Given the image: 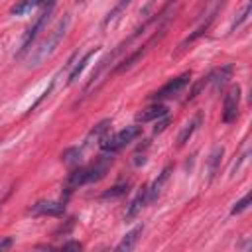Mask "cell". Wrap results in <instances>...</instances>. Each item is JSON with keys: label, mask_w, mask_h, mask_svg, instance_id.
I'll list each match as a JSON object with an SVG mask.
<instances>
[{"label": "cell", "mask_w": 252, "mask_h": 252, "mask_svg": "<svg viewBox=\"0 0 252 252\" xmlns=\"http://www.w3.org/2000/svg\"><path fill=\"white\" fill-rule=\"evenodd\" d=\"M201 122H203V114L201 112H197L185 126H183V130L179 132V136H177V146H185L187 142H189V138L195 134V130L201 126Z\"/></svg>", "instance_id": "11"}, {"label": "cell", "mask_w": 252, "mask_h": 252, "mask_svg": "<svg viewBox=\"0 0 252 252\" xmlns=\"http://www.w3.org/2000/svg\"><path fill=\"white\" fill-rule=\"evenodd\" d=\"M161 116H167V106L158 102V104H152V106L144 108V110L136 116V120H138V122H152V120H158V118H161Z\"/></svg>", "instance_id": "12"}, {"label": "cell", "mask_w": 252, "mask_h": 252, "mask_svg": "<svg viewBox=\"0 0 252 252\" xmlns=\"http://www.w3.org/2000/svg\"><path fill=\"white\" fill-rule=\"evenodd\" d=\"M128 4H130V0H122V2H120V4H118V6L114 8V10H110V12H108V16L104 18V22H102V26L106 28V26H110V24H112L114 20H118V18H120V14L124 12V8H126Z\"/></svg>", "instance_id": "18"}, {"label": "cell", "mask_w": 252, "mask_h": 252, "mask_svg": "<svg viewBox=\"0 0 252 252\" xmlns=\"http://www.w3.org/2000/svg\"><path fill=\"white\" fill-rule=\"evenodd\" d=\"M207 83H211V75H207V77H203V79H199L195 85H193V89L189 91V94H187V98H185V102H189V100H193L199 93H201V89L207 85Z\"/></svg>", "instance_id": "20"}, {"label": "cell", "mask_w": 252, "mask_h": 252, "mask_svg": "<svg viewBox=\"0 0 252 252\" xmlns=\"http://www.w3.org/2000/svg\"><path fill=\"white\" fill-rule=\"evenodd\" d=\"M169 175H171V165H165V167L161 169V173L154 179V183L148 187V203H154V201L161 195V191H163V187H165Z\"/></svg>", "instance_id": "8"}, {"label": "cell", "mask_w": 252, "mask_h": 252, "mask_svg": "<svg viewBox=\"0 0 252 252\" xmlns=\"http://www.w3.org/2000/svg\"><path fill=\"white\" fill-rule=\"evenodd\" d=\"M140 136V126H126L124 130H120V132H116L114 136H104L98 144H100V148L104 150V152H118L120 148H124V146H128L134 138H138Z\"/></svg>", "instance_id": "3"}, {"label": "cell", "mask_w": 252, "mask_h": 252, "mask_svg": "<svg viewBox=\"0 0 252 252\" xmlns=\"http://www.w3.org/2000/svg\"><path fill=\"white\" fill-rule=\"evenodd\" d=\"M248 205H250V193H246L240 201H236V203H234V207L230 209V213H232V215H238V213L246 211V209H248Z\"/></svg>", "instance_id": "23"}, {"label": "cell", "mask_w": 252, "mask_h": 252, "mask_svg": "<svg viewBox=\"0 0 252 252\" xmlns=\"http://www.w3.org/2000/svg\"><path fill=\"white\" fill-rule=\"evenodd\" d=\"M224 154V148L222 146H215L209 159H207V181H213L215 175L219 173V165H220V158Z\"/></svg>", "instance_id": "13"}, {"label": "cell", "mask_w": 252, "mask_h": 252, "mask_svg": "<svg viewBox=\"0 0 252 252\" xmlns=\"http://www.w3.org/2000/svg\"><path fill=\"white\" fill-rule=\"evenodd\" d=\"M110 163H112V152H104V154H102V156H100L93 165L85 167V171H87V183H93V181L102 179V177H104V173L108 171Z\"/></svg>", "instance_id": "7"}, {"label": "cell", "mask_w": 252, "mask_h": 252, "mask_svg": "<svg viewBox=\"0 0 252 252\" xmlns=\"http://www.w3.org/2000/svg\"><path fill=\"white\" fill-rule=\"evenodd\" d=\"M108 126H110V120H102V122H98V124L91 130V134H89V138H87V144H91L93 140H94V142H100V140L106 136Z\"/></svg>", "instance_id": "17"}, {"label": "cell", "mask_w": 252, "mask_h": 252, "mask_svg": "<svg viewBox=\"0 0 252 252\" xmlns=\"http://www.w3.org/2000/svg\"><path fill=\"white\" fill-rule=\"evenodd\" d=\"M45 0H20L18 4H14L12 6V14L14 16H24V14H30L32 10H35V8H39L41 4H43Z\"/></svg>", "instance_id": "16"}, {"label": "cell", "mask_w": 252, "mask_h": 252, "mask_svg": "<svg viewBox=\"0 0 252 252\" xmlns=\"http://www.w3.org/2000/svg\"><path fill=\"white\" fill-rule=\"evenodd\" d=\"M94 53H98V47H94V49H91V51H87V53L83 55V59H81V61L75 65V69H73V71H71V75H69V81H67L69 85H73V83H75V81L81 77V73L87 69V65H89V61L94 57Z\"/></svg>", "instance_id": "15"}, {"label": "cell", "mask_w": 252, "mask_h": 252, "mask_svg": "<svg viewBox=\"0 0 252 252\" xmlns=\"http://www.w3.org/2000/svg\"><path fill=\"white\" fill-rule=\"evenodd\" d=\"M63 250H81V244L79 242H67V244H63Z\"/></svg>", "instance_id": "26"}, {"label": "cell", "mask_w": 252, "mask_h": 252, "mask_svg": "<svg viewBox=\"0 0 252 252\" xmlns=\"http://www.w3.org/2000/svg\"><path fill=\"white\" fill-rule=\"evenodd\" d=\"M41 10H39V14L35 16V20H33V24L26 30V33H24V37H22V43H20V51L16 53V57H22L30 47H32V43H33V39L37 37V33L45 28V24L49 22V18H51V14H53V10H55V0H45L41 6H39Z\"/></svg>", "instance_id": "2"}, {"label": "cell", "mask_w": 252, "mask_h": 252, "mask_svg": "<svg viewBox=\"0 0 252 252\" xmlns=\"http://www.w3.org/2000/svg\"><path fill=\"white\" fill-rule=\"evenodd\" d=\"M230 77H232V65H224V67L217 69L215 73H211V83L215 85V93H219L228 83Z\"/></svg>", "instance_id": "14"}, {"label": "cell", "mask_w": 252, "mask_h": 252, "mask_svg": "<svg viewBox=\"0 0 252 252\" xmlns=\"http://www.w3.org/2000/svg\"><path fill=\"white\" fill-rule=\"evenodd\" d=\"M148 203V187L146 185H142L140 189H138V193H136V197L130 201V205H128V209H126V215H124V219L126 220H132L134 217H138V213L142 211V207Z\"/></svg>", "instance_id": "9"}, {"label": "cell", "mask_w": 252, "mask_h": 252, "mask_svg": "<svg viewBox=\"0 0 252 252\" xmlns=\"http://www.w3.org/2000/svg\"><path fill=\"white\" fill-rule=\"evenodd\" d=\"M30 215H33V217H63L65 203L63 201H37L35 205H32Z\"/></svg>", "instance_id": "6"}, {"label": "cell", "mask_w": 252, "mask_h": 252, "mask_svg": "<svg viewBox=\"0 0 252 252\" xmlns=\"http://www.w3.org/2000/svg\"><path fill=\"white\" fill-rule=\"evenodd\" d=\"M189 81H191V73L187 71V73H183V75H179V77H175V79H171L169 83H165L159 91H156L154 94H152V98H156V100H161V98H169V96H175L177 93H181L187 85H189Z\"/></svg>", "instance_id": "5"}, {"label": "cell", "mask_w": 252, "mask_h": 252, "mask_svg": "<svg viewBox=\"0 0 252 252\" xmlns=\"http://www.w3.org/2000/svg\"><path fill=\"white\" fill-rule=\"evenodd\" d=\"M238 106H240V87L234 85L224 94V104H222V122L224 124H232L236 120Z\"/></svg>", "instance_id": "4"}, {"label": "cell", "mask_w": 252, "mask_h": 252, "mask_svg": "<svg viewBox=\"0 0 252 252\" xmlns=\"http://www.w3.org/2000/svg\"><path fill=\"white\" fill-rule=\"evenodd\" d=\"M126 191H128V181H126V183H118V185H114V187H112V189H108L102 197H104V199H108V197H110V199H114V197L124 195Z\"/></svg>", "instance_id": "21"}, {"label": "cell", "mask_w": 252, "mask_h": 252, "mask_svg": "<svg viewBox=\"0 0 252 252\" xmlns=\"http://www.w3.org/2000/svg\"><path fill=\"white\" fill-rule=\"evenodd\" d=\"M167 124H169V118H167V116H161V118H158V122H156V126H154V134H159V132H163V130L167 128Z\"/></svg>", "instance_id": "24"}, {"label": "cell", "mask_w": 252, "mask_h": 252, "mask_svg": "<svg viewBox=\"0 0 252 252\" xmlns=\"http://www.w3.org/2000/svg\"><path fill=\"white\" fill-rule=\"evenodd\" d=\"M69 28H71V14H65V16L55 24V28L51 30V33H49L37 47H33V51H32L30 57H28V67H37V65H41V63L57 49V45L61 43V39L65 37V33L69 32Z\"/></svg>", "instance_id": "1"}, {"label": "cell", "mask_w": 252, "mask_h": 252, "mask_svg": "<svg viewBox=\"0 0 252 252\" xmlns=\"http://www.w3.org/2000/svg\"><path fill=\"white\" fill-rule=\"evenodd\" d=\"M248 16H250V2H244L242 10L236 14V18H234V22H232V26H230V32H234L236 28H240V26L248 20Z\"/></svg>", "instance_id": "19"}, {"label": "cell", "mask_w": 252, "mask_h": 252, "mask_svg": "<svg viewBox=\"0 0 252 252\" xmlns=\"http://www.w3.org/2000/svg\"><path fill=\"white\" fill-rule=\"evenodd\" d=\"M246 159H248V152H244V154L240 156V159H238V163H234V165H232V171H230V173L234 175V173H236V171L240 169V165H242V163H244Z\"/></svg>", "instance_id": "25"}, {"label": "cell", "mask_w": 252, "mask_h": 252, "mask_svg": "<svg viewBox=\"0 0 252 252\" xmlns=\"http://www.w3.org/2000/svg\"><path fill=\"white\" fill-rule=\"evenodd\" d=\"M12 246V238L8 236V238H4L2 242H0V250H4V248H10Z\"/></svg>", "instance_id": "27"}, {"label": "cell", "mask_w": 252, "mask_h": 252, "mask_svg": "<svg viewBox=\"0 0 252 252\" xmlns=\"http://www.w3.org/2000/svg\"><path fill=\"white\" fill-rule=\"evenodd\" d=\"M142 232H144V224H138V226H134L132 230H128V232L124 234L122 242L116 246V252H130V250H134V246L138 244Z\"/></svg>", "instance_id": "10"}, {"label": "cell", "mask_w": 252, "mask_h": 252, "mask_svg": "<svg viewBox=\"0 0 252 252\" xmlns=\"http://www.w3.org/2000/svg\"><path fill=\"white\" fill-rule=\"evenodd\" d=\"M79 159H81V150H77V148H71V150H67V152L63 154V161L69 163V165L79 163Z\"/></svg>", "instance_id": "22"}]
</instances>
